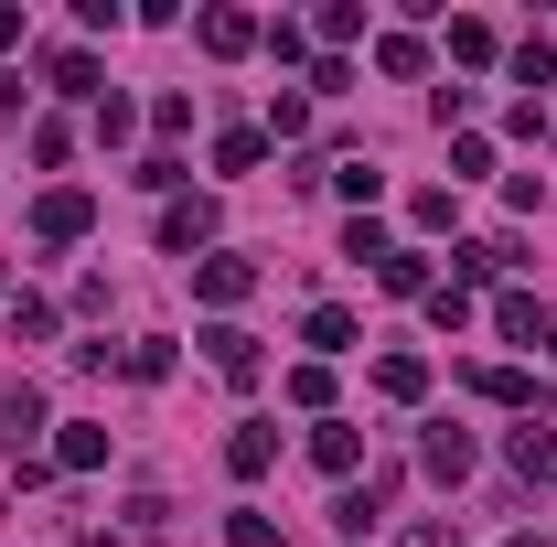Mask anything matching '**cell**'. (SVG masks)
Listing matches in <instances>:
<instances>
[{"mask_svg":"<svg viewBox=\"0 0 557 547\" xmlns=\"http://www.w3.org/2000/svg\"><path fill=\"white\" fill-rule=\"evenodd\" d=\"M515 269V247L504 236H472V247H450V290H472V279H504Z\"/></svg>","mask_w":557,"mask_h":547,"instance_id":"5bb4252c","label":"cell"},{"mask_svg":"<svg viewBox=\"0 0 557 547\" xmlns=\"http://www.w3.org/2000/svg\"><path fill=\"white\" fill-rule=\"evenodd\" d=\"M300 343H311V365H333V354L364 343V323H354L344 301H311V312H300Z\"/></svg>","mask_w":557,"mask_h":547,"instance_id":"52a82bcc","label":"cell"},{"mask_svg":"<svg viewBox=\"0 0 557 547\" xmlns=\"http://www.w3.org/2000/svg\"><path fill=\"white\" fill-rule=\"evenodd\" d=\"M108 462V429L97 418H65V440H54V473H97Z\"/></svg>","mask_w":557,"mask_h":547,"instance_id":"e0dca14e","label":"cell"},{"mask_svg":"<svg viewBox=\"0 0 557 547\" xmlns=\"http://www.w3.org/2000/svg\"><path fill=\"white\" fill-rule=\"evenodd\" d=\"M0 301H11V269H0Z\"/></svg>","mask_w":557,"mask_h":547,"instance_id":"60d3db41","label":"cell"},{"mask_svg":"<svg viewBox=\"0 0 557 547\" xmlns=\"http://www.w3.org/2000/svg\"><path fill=\"white\" fill-rule=\"evenodd\" d=\"M472 398H493V409H515V418H547V387L525 365H472Z\"/></svg>","mask_w":557,"mask_h":547,"instance_id":"3957f363","label":"cell"},{"mask_svg":"<svg viewBox=\"0 0 557 547\" xmlns=\"http://www.w3.org/2000/svg\"><path fill=\"white\" fill-rule=\"evenodd\" d=\"M493 54H504V44H493V22L461 11V22H450V65H493Z\"/></svg>","mask_w":557,"mask_h":547,"instance_id":"4316f807","label":"cell"},{"mask_svg":"<svg viewBox=\"0 0 557 547\" xmlns=\"http://www.w3.org/2000/svg\"><path fill=\"white\" fill-rule=\"evenodd\" d=\"M333 183H344V205H354V215H364V205H375V194H386V172H375L364 150H354V161H344V172H333Z\"/></svg>","mask_w":557,"mask_h":547,"instance_id":"4dcf8cb0","label":"cell"},{"mask_svg":"<svg viewBox=\"0 0 557 547\" xmlns=\"http://www.w3.org/2000/svg\"><path fill=\"white\" fill-rule=\"evenodd\" d=\"M54 323H65V312H54L44 290H11V343H54Z\"/></svg>","mask_w":557,"mask_h":547,"instance_id":"ac0fdd59","label":"cell"},{"mask_svg":"<svg viewBox=\"0 0 557 547\" xmlns=\"http://www.w3.org/2000/svg\"><path fill=\"white\" fill-rule=\"evenodd\" d=\"M289 409H322V418H333V365H289Z\"/></svg>","mask_w":557,"mask_h":547,"instance_id":"f1b7e54d","label":"cell"},{"mask_svg":"<svg viewBox=\"0 0 557 547\" xmlns=\"http://www.w3.org/2000/svg\"><path fill=\"white\" fill-rule=\"evenodd\" d=\"M386 494H397V483H386V473H364V483H344V494H333V526H344V537H364V526H375V515H386Z\"/></svg>","mask_w":557,"mask_h":547,"instance_id":"7c38bea8","label":"cell"},{"mask_svg":"<svg viewBox=\"0 0 557 547\" xmlns=\"http://www.w3.org/2000/svg\"><path fill=\"white\" fill-rule=\"evenodd\" d=\"M225 547H278V515H258V505H236V515H225Z\"/></svg>","mask_w":557,"mask_h":547,"instance_id":"d6a6232c","label":"cell"},{"mask_svg":"<svg viewBox=\"0 0 557 547\" xmlns=\"http://www.w3.org/2000/svg\"><path fill=\"white\" fill-rule=\"evenodd\" d=\"M161 247H172V258L214 247V194H172V205H161Z\"/></svg>","mask_w":557,"mask_h":547,"instance_id":"8992f818","label":"cell"},{"mask_svg":"<svg viewBox=\"0 0 557 547\" xmlns=\"http://www.w3.org/2000/svg\"><path fill=\"white\" fill-rule=\"evenodd\" d=\"M0 54H22V0H0Z\"/></svg>","mask_w":557,"mask_h":547,"instance_id":"74e56055","label":"cell"},{"mask_svg":"<svg viewBox=\"0 0 557 547\" xmlns=\"http://www.w3.org/2000/svg\"><path fill=\"white\" fill-rule=\"evenodd\" d=\"M311 462H322L333 483H354V462H364V429H354V418H311Z\"/></svg>","mask_w":557,"mask_h":547,"instance_id":"8fae6325","label":"cell"},{"mask_svg":"<svg viewBox=\"0 0 557 547\" xmlns=\"http://www.w3.org/2000/svg\"><path fill=\"white\" fill-rule=\"evenodd\" d=\"M493 333H504V343H547V312H536V290H504V301H493Z\"/></svg>","mask_w":557,"mask_h":547,"instance_id":"9a60e30c","label":"cell"},{"mask_svg":"<svg viewBox=\"0 0 557 547\" xmlns=\"http://www.w3.org/2000/svg\"><path fill=\"white\" fill-rule=\"evenodd\" d=\"M483 172H493V139L461 130V139H450V183H483Z\"/></svg>","mask_w":557,"mask_h":547,"instance_id":"f546056e","label":"cell"},{"mask_svg":"<svg viewBox=\"0 0 557 547\" xmlns=\"http://www.w3.org/2000/svg\"><path fill=\"white\" fill-rule=\"evenodd\" d=\"M504 65H515V86H557V44H547V33H525Z\"/></svg>","mask_w":557,"mask_h":547,"instance_id":"603a6c76","label":"cell"},{"mask_svg":"<svg viewBox=\"0 0 557 547\" xmlns=\"http://www.w3.org/2000/svg\"><path fill=\"white\" fill-rule=\"evenodd\" d=\"M205 365L225 376V387H258V376H269V354H258V333H236V323H214V333H205Z\"/></svg>","mask_w":557,"mask_h":547,"instance_id":"277c9868","label":"cell"},{"mask_svg":"<svg viewBox=\"0 0 557 547\" xmlns=\"http://www.w3.org/2000/svg\"><path fill=\"white\" fill-rule=\"evenodd\" d=\"M119 376H129V387H161V376H172V343H161V333L119 343Z\"/></svg>","mask_w":557,"mask_h":547,"instance_id":"d6986e66","label":"cell"},{"mask_svg":"<svg viewBox=\"0 0 557 547\" xmlns=\"http://www.w3.org/2000/svg\"><path fill=\"white\" fill-rule=\"evenodd\" d=\"M375 290H397V301H429V258H418V247H397V258L375 269Z\"/></svg>","mask_w":557,"mask_h":547,"instance_id":"cb8c5ba5","label":"cell"},{"mask_svg":"<svg viewBox=\"0 0 557 547\" xmlns=\"http://www.w3.org/2000/svg\"><path fill=\"white\" fill-rule=\"evenodd\" d=\"M311 33H322V54H344L354 33H364V0H322V22H311Z\"/></svg>","mask_w":557,"mask_h":547,"instance_id":"484cf974","label":"cell"},{"mask_svg":"<svg viewBox=\"0 0 557 547\" xmlns=\"http://www.w3.org/2000/svg\"><path fill=\"white\" fill-rule=\"evenodd\" d=\"M375 398L418 409V398H429V354H386V365H375Z\"/></svg>","mask_w":557,"mask_h":547,"instance_id":"2e32d148","label":"cell"},{"mask_svg":"<svg viewBox=\"0 0 557 547\" xmlns=\"http://www.w3.org/2000/svg\"><path fill=\"white\" fill-rule=\"evenodd\" d=\"M194 33H205V54H225V65L269 44V22H258V11H236V0H214V11H205V22H194Z\"/></svg>","mask_w":557,"mask_h":547,"instance_id":"7a4b0ae2","label":"cell"},{"mask_svg":"<svg viewBox=\"0 0 557 547\" xmlns=\"http://www.w3.org/2000/svg\"><path fill=\"white\" fill-rule=\"evenodd\" d=\"M450 215H461L450 183H418V194H408V226H418V236H450Z\"/></svg>","mask_w":557,"mask_h":547,"instance_id":"44dd1931","label":"cell"},{"mask_svg":"<svg viewBox=\"0 0 557 547\" xmlns=\"http://www.w3.org/2000/svg\"><path fill=\"white\" fill-rule=\"evenodd\" d=\"M504 547H557V537H536V526H525V537H504Z\"/></svg>","mask_w":557,"mask_h":547,"instance_id":"ab89813d","label":"cell"},{"mask_svg":"<svg viewBox=\"0 0 557 547\" xmlns=\"http://www.w3.org/2000/svg\"><path fill=\"white\" fill-rule=\"evenodd\" d=\"M375 65H386L397 86H408V75H429V44H418L408 22H397V33H375Z\"/></svg>","mask_w":557,"mask_h":547,"instance_id":"ffe728a7","label":"cell"},{"mask_svg":"<svg viewBox=\"0 0 557 547\" xmlns=\"http://www.w3.org/2000/svg\"><path fill=\"white\" fill-rule=\"evenodd\" d=\"M54 86H65V97H108V75H97V54H54Z\"/></svg>","mask_w":557,"mask_h":547,"instance_id":"1f68e13d","label":"cell"},{"mask_svg":"<svg viewBox=\"0 0 557 547\" xmlns=\"http://www.w3.org/2000/svg\"><path fill=\"white\" fill-rule=\"evenodd\" d=\"M33 429H54V418H44V387H33V376H11V387H0V440H11V462L33 451Z\"/></svg>","mask_w":557,"mask_h":547,"instance_id":"ba28073f","label":"cell"},{"mask_svg":"<svg viewBox=\"0 0 557 547\" xmlns=\"http://www.w3.org/2000/svg\"><path fill=\"white\" fill-rule=\"evenodd\" d=\"M269 462H278V429H269V418H247V429L225 440V473H236V483H258Z\"/></svg>","mask_w":557,"mask_h":547,"instance_id":"4fadbf2b","label":"cell"},{"mask_svg":"<svg viewBox=\"0 0 557 547\" xmlns=\"http://www.w3.org/2000/svg\"><path fill=\"white\" fill-rule=\"evenodd\" d=\"M429 323H440V333H461V323H472V290H450V279H429Z\"/></svg>","mask_w":557,"mask_h":547,"instance_id":"836d02e7","label":"cell"},{"mask_svg":"<svg viewBox=\"0 0 557 547\" xmlns=\"http://www.w3.org/2000/svg\"><path fill=\"white\" fill-rule=\"evenodd\" d=\"M129 130H139V108H129V97H119V86H108V97H97V139L119 150V139H129Z\"/></svg>","mask_w":557,"mask_h":547,"instance_id":"e575fe53","label":"cell"},{"mask_svg":"<svg viewBox=\"0 0 557 547\" xmlns=\"http://www.w3.org/2000/svg\"><path fill=\"white\" fill-rule=\"evenodd\" d=\"M397 547H472L461 526H440V515H418V526H397Z\"/></svg>","mask_w":557,"mask_h":547,"instance_id":"8d00e7d4","label":"cell"},{"mask_svg":"<svg viewBox=\"0 0 557 547\" xmlns=\"http://www.w3.org/2000/svg\"><path fill=\"white\" fill-rule=\"evenodd\" d=\"M289 139H311V97H300V86L269 97V150H289Z\"/></svg>","mask_w":557,"mask_h":547,"instance_id":"7402d4cb","label":"cell"},{"mask_svg":"<svg viewBox=\"0 0 557 547\" xmlns=\"http://www.w3.org/2000/svg\"><path fill=\"white\" fill-rule=\"evenodd\" d=\"M269 161V130H225L214 139V172H258Z\"/></svg>","mask_w":557,"mask_h":547,"instance_id":"83f0119b","label":"cell"},{"mask_svg":"<svg viewBox=\"0 0 557 547\" xmlns=\"http://www.w3.org/2000/svg\"><path fill=\"white\" fill-rule=\"evenodd\" d=\"M22 97H33V86H22V75L0 65V119H22Z\"/></svg>","mask_w":557,"mask_h":547,"instance_id":"f35d334b","label":"cell"},{"mask_svg":"<svg viewBox=\"0 0 557 547\" xmlns=\"http://www.w3.org/2000/svg\"><path fill=\"white\" fill-rule=\"evenodd\" d=\"M86 226H97V194H75V183H54V194L33 205V236H44V247H75Z\"/></svg>","mask_w":557,"mask_h":547,"instance_id":"6da1fadb","label":"cell"},{"mask_svg":"<svg viewBox=\"0 0 557 547\" xmlns=\"http://www.w3.org/2000/svg\"><path fill=\"white\" fill-rule=\"evenodd\" d=\"M129 183H139V194H183V161H172V150H150V161H139Z\"/></svg>","mask_w":557,"mask_h":547,"instance_id":"d590c367","label":"cell"},{"mask_svg":"<svg viewBox=\"0 0 557 547\" xmlns=\"http://www.w3.org/2000/svg\"><path fill=\"white\" fill-rule=\"evenodd\" d=\"M258 290V258H194V301H214V312H236Z\"/></svg>","mask_w":557,"mask_h":547,"instance_id":"9c48e42d","label":"cell"},{"mask_svg":"<svg viewBox=\"0 0 557 547\" xmlns=\"http://www.w3.org/2000/svg\"><path fill=\"white\" fill-rule=\"evenodd\" d=\"M418 462H429V483H461V473H472V429L429 418V429H418Z\"/></svg>","mask_w":557,"mask_h":547,"instance_id":"30bf717a","label":"cell"},{"mask_svg":"<svg viewBox=\"0 0 557 547\" xmlns=\"http://www.w3.org/2000/svg\"><path fill=\"white\" fill-rule=\"evenodd\" d=\"M547 354H557V323H547Z\"/></svg>","mask_w":557,"mask_h":547,"instance_id":"b9f144b4","label":"cell"},{"mask_svg":"<svg viewBox=\"0 0 557 547\" xmlns=\"http://www.w3.org/2000/svg\"><path fill=\"white\" fill-rule=\"evenodd\" d=\"M504 462H515V483H557V429L547 418H515L504 429Z\"/></svg>","mask_w":557,"mask_h":547,"instance_id":"5b68a950","label":"cell"},{"mask_svg":"<svg viewBox=\"0 0 557 547\" xmlns=\"http://www.w3.org/2000/svg\"><path fill=\"white\" fill-rule=\"evenodd\" d=\"M344 258H364V269H386V258H397V236H386L375 215H354V226H344Z\"/></svg>","mask_w":557,"mask_h":547,"instance_id":"d4e9b609","label":"cell"}]
</instances>
